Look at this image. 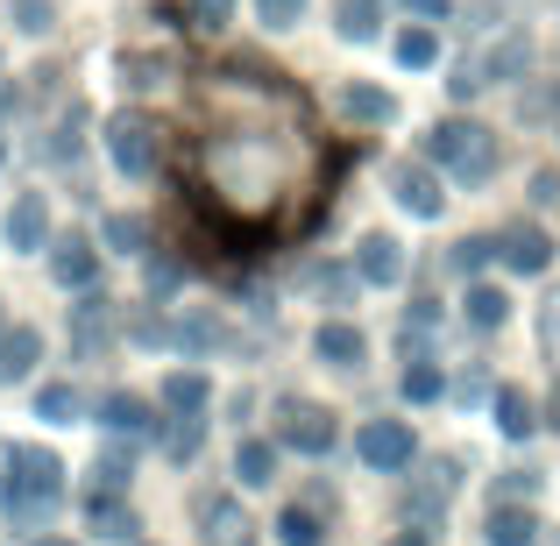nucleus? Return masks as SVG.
<instances>
[{"instance_id": "1", "label": "nucleus", "mask_w": 560, "mask_h": 546, "mask_svg": "<svg viewBox=\"0 0 560 546\" xmlns=\"http://www.w3.org/2000/svg\"><path fill=\"white\" fill-rule=\"evenodd\" d=\"M206 136H199V191L228 228L277 234L305 220L319 191L313 107L277 71H213L206 79Z\"/></svg>"}, {"instance_id": "2", "label": "nucleus", "mask_w": 560, "mask_h": 546, "mask_svg": "<svg viewBox=\"0 0 560 546\" xmlns=\"http://www.w3.org/2000/svg\"><path fill=\"white\" fill-rule=\"evenodd\" d=\"M425 164L462 178V185H482L497 171V136L482 121H440L433 136H425Z\"/></svg>"}, {"instance_id": "3", "label": "nucleus", "mask_w": 560, "mask_h": 546, "mask_svg": "<svg viewBox=\"0 0 560 546\" xmlns=\"http://www.w3.org/2000/svg\"><path fill=\"white\" fill-rule=\"evenodd\" d=\"M65 504V462L43 448H14V483H8V511L22 525H43Z\"/></svg>"}, {"instance_id": "4", "label": "nucleus", "mask_w": 560, "mask_h": 546, "mask_svg": "<svg viewBox=\"0 0 560 546\" xmlns=\"http://www.w3.org/2000/svg\"><path fill=\"white\" fill-rule=\"evenodd\" d=\"M100 142H107V156L128 171V178H150L156 171V121L150 114H114Z\"/></svg>"}, {"instance_id": "5", "label": "nucleus", "mask_w": 560, "mask_h": 546, "mask_svg": "<svg viewBox=\"0 0 560 546\" xmlns=\"http://www.w3.org/2000/svg\"><path fill=\"white\" fill-rule=\"evenodd\" d=\"M277 440L299 448V454H327L334 448V419L319 405H305V397H284V405H277Z\"/></svg>"}, {"instance_id": "6", "label": "nucleus", "mask_w": 560, "mask_h": 546, "mask_svg": "<svg viewBox=\"0 0 560 546\" xmlns=\"http://www.w3.org/2000/svg\"><path fill=\"white\" fill-rule=\"evenodd\" d=\"M411 448H419V440H411L405 419H370V426L355 433V454H362L370 468H383V476H390V468H405Z\"/></svg>"}, {"instance_id": "7", "label": "nucleus", "mask_w": 560, "mask_h": 546, "mask_svg": "<svg viewBox=\"0 0 560 546\" xmlns=\"http://www.w3.org/2000/svg\"><path fill=\"white\" fill-rule=\"evenodd\" d=\"M191 519H199V546H242L248 539V519H242L234 497H199Z\"/></svg>"}, {"instance_id": "8", "label": "nucleus", "mask_w": 560, "mask_h": 546, "mask_svg": "<svg viewBox=\"0 0 560 546\" xmlns=\"http://www.w3.org/2000/svg\"><path fill=\"white\" fill-rule=\"evenodd\" d=\"M50 277H57L65 291H85V284L100 277V248L85 242V234H65V242L50 248Z\"/></svg>"}, {"instance_id": "9", "label": "nucleus", "mask_w": 560, "mask_h": 546, "mask_svg": "<svg viewBox=\"0 0 560 546\" xmlns=\"http://www.w3.org/2000/svg\"><path fill=\"white\" fill-rule=\"evenodd\" d=\"M100 426H107L114 440H156L150 405H142V397H128V391H107V397H100Z\"/></svg>"}, {"instance_id": "10", "label": "nucleus", "mask_w": 560, "mask_h": 546, "mask_svg": "<svg viewBox=\"0 0 560 546\" xmlns=\"http://www.w3.org/2000/svg\"><path fill=\"white\" fill-rule=\"evenodd\" d=\"M497 256H504V263H511L518 277H533V270H547V263H553V242H547V234L533 228V220H518V228H504V242H497Z\"/></svg>"}, {"instance_id": "11", "label": "nucleus", "mask_w": 560, "mask_h": 546, "mask_svg": "<svg viewBox=\"0 0 560 546\" xmlns=\"http://www.w3.org/2000/svg\"><path fill=\"white\" fill-rule=\"evenodd\" d=\"M355 270L370 277V284H397V277H405V242H397V234H362Z\"/></svg>"}, {"instance_id": "12", "label": "nucleus", "mask_w": 560, "mask_h": 546, "mask_svg": "<svg viewBox=\"0 0 560 546\" xmlns=\"http://www.w3.org/2000/svg\"><path fill=\"white\" fill-rule=\"evenodd\" d=\"M390 185H397V206H405V213H419V220H433L440 199H447V191H440V178H433V171H419V164H397Z\"/></svg>"}, {"instance_id": "13", "label": "nucleus", "mask_w": 560, "mask_h": 546, "mask_svg": "<svg viewBox=\"0 0 560 546\" xmlns=\"http://www.w3.org/2000/svg\"><path fill=\"white\" fill-rule=\"evenodd\" d=\"M447 497H454V462H433L425 468V483L405 497V511H411V525H433L440 511H447Z\"/></svg>"}, {"instance_id": "14", "label": "nucleus", "mask_w": 560, "mask_h": 546, "mask_svg": "<svg viewBox=\"0 0 560 546\" xmlns=\"http://www.w3.org/2000/svg\"><path fill=\"white\" fill-rule=\"evenodd\" d=\"M313 348H319V362H334V369H355L362 356H370L362 327H348V320H327V327L313 334Z\"/></svg>"}, {"instance_id": "15", "label": "nucleus", "mask_w": 560, "mask_h": 546, "mask_svg": "<svg viewBox=\"0 0 560 546\" xmlns=\"http://www.w3.org/2000/svg\"><path fill=\"white\" fill-rule=\"evenodd\" d=\"M533 533H539V519L525 504H497V497H490V525H482L490 546H533Z\"/></svg>"}, {"instance_id": "16", "label": "nucleus", "mask_w": 560, "mask_h": 546, "mask_svg": "<svg viewBox=\"0 0 560 546\" xmlns=\"http://www.w3.org/2000/svg\"><path fill=\"white\" fill-rule=\"evenodd\" d=\"M43 234H50V206H43V191H22L8 213V242L14 248H43Z\"/></svg>"}, {"instance_id": "17", "label": "nucleus", "mask_w": 560, "mask_h": 546, "mask_svg": "<svg viewBox=\"0 0 560 546\" xmlns=\"http://www.w3.org/2000/svg\"><path fill=\"white\" fill-rule=\"evenodd\" d=\"M36 356H43V334L36 327H8L0 334V383H22L28 369H36Z\"/></svg>"}, {"instance_id": "18", "label": "nucleus", "mask_w": 560, "mask_h": 546, "mask_svg": "<svg viewBox=\"0 0 560 546\" xmlns=\"http://www.w3.org/2000/svg\"><path fill=\"white\" fill-rule=\"evenodd\" d=\"M490 411H497V433H504V440H525V433H533V397H525L518 383H497Z\"/></svg>"}, {"instance_id": "19", "label": "nucleus", "mask_w": 560, "mask_h": 546, "mask_svg": "<svg viewBox=\"0 0 560 546\" xmlns=\"http://www.w3.org/2000/svg\"><path fill=\"white\" fill-rule=\"evenodd\" d=\"M525 65H533V43H525V36H504V43H490V50L476 57V79H518Z\"/></svg>"}, {"instance_id": "20", "label": "nucleus", "mask_w": 560, "mask_h": 546, "mask_svg": "<svg viewBox=\"0 0 560 546\" xmlns=\"http://www.w3.org/2000/svg\"><path fill=\"white\" fill-rule=\"evenodd\" d=\"M206 397H213V383H206L199 369H171L164 376V405L171 411H206Z\"/></svg>"}, {"instance_id": "21", "label": "nucleus", "mask_w": 560, "mask_h": 546, "mask_svg": "<svg viewBox=\"0 0 560 546\" xmlns=\"http://www.w3.org/2000/svg\"><path fill=\"white\" fill-rule=\"evenodd\" d=\"M234 476H242L248 490H262V483L277 476V448L270 440H242V448H234Z\"/></svg>"}, {"instance_id": "22", "label": "nucleus", "mask_w": 560, "mask_h": 546, "mask_svg": "<svg viewBox=\"0 0 560 546\" xmlns=\"http://www.w3.org/2000/svg\"><path fill=\"white\" fill-rule=\"evenodd\" d=\"M85 519H93L100 539H136V519H128L121 497H85Z\"/></svg>"}, {"instance_id": "23", "label": "nucleus", "mask_w": 560, "mask_h": 546, "mask_svg": "<svg viewBox=\"0 0 560 546\" xmlns=\"http://www.w3.org/2000/svg\"><path fill=\"white\" fill-rule=\"evenodd\" d=\"M341 114H355V121H390L397 114V100L390 93H376V85H341Z\"/></svg>"}, {"instance_id": "24", "label": "nucleus", "mask_w": 560, "mask_h": 546, "mask_svg": "<svg viewBox=\"0 0 560 546\" xmlns=\"http://www.w3.org/2000/svg\"><path fill=\"white\" fill-rule=\"evenodd\" d=\"M277 539H284V546H327V525H319L313 504H291L284 519H277Z\"/></svg>"}, {"instance_id": "25", "label": "nucleus", "mask_w": 560, "mask_h": 546, "mask_svg": "<svg viewBox=\"0 0 560 546\" xmlns=\"http://www.w3.org/2000/svg\"><path fill=\"white\" fill-rule=\"evenodd\" d=\"M504 320H511V299L497 284H476V291H468V327H476V334L504 327Z\"/></svg>"}, {"instance_id": "26", "label": "nucleus", "mask_w": 560, "mask_h": 546, "mask_svg": "<svg viewBox=\"0 0 560 546\" xmlns=\"http://www.w3.org/2000/svg\"><path fill=\"white\" fill-rule=\"evenodd\" d=\"M334 22H341L348 43H370L376 22H383V0H341V8H334Z\"/></svg>"}, {"instance_id": "27", "label": "nucleus", "mask_w": 560, "mask_h": 546, "mask_svg": "<svg viewBox=\"0 0 560 546\" xmlns=\"http://www.w3.org/2000/svg\"><path fill=\"white\" fill-rule=\"evenodd\" d=\"M36 419L71 426V419H79V391H71V383H43V391H36Z\"/></svg>"}, {"instance_id": "28", "label": "nucleus", "mask_w": 560, "mask_h": 546, "mask_svg": "<svg viewBox=\"0 0 560 546\" xmlns=\"http://www.w3.org/2000/svg\"><path fill=\"white\" fill-rule=\"evenodd\" d=\"M433 57H440V36H433V28H405V36H397V65L419 71V65H433Z\"/></svg>"}, {"instance_id": "29", "label": "nucleus", "mask_w": 560, "mask_h": 546, "mask_svg": "<svg viewBox=\"0 0 560 546\" xmlns=\"http://www.w3.org/2000/svg\"><path fill=\"white\" fill-rule=\"evenodd\" d=\"M79 142H85V114L71 107L65 121H57V136H50V164H71V156H79Z\"/></svg>"}, {"instance_id": "30", "label": "nucleus", "mask_w": 560, "mask_h": 546, "mask_svg": "<svg viewBox=\"0 0 560 546\" xmlns=\"http://www.w3.org/2000/svg\"><path fill=\"white\" fill-rule=\"evenodd\" d=\"M185 14H191V28H199V36H220V28H228V14H234V0H185Z\"/></svg>"}, {"instance_id": "31", "label": "nucleus", "mask_w": 560, "mask_h": 546, "mask_svg": "<svg viewBox=\"0 0 560 546\" xmlns=\"http://www.w3.org/2000/svg\"><path fill=\"white\" fill-rule=\"evenodd\" d=\"M199 433H206V426H199V411H178V426H171V440H164V448H171V462H191V454H199Z\"/></svg>"}, {"instance_id": "32", "label": "nucleus", "mask_w": 560, "mask_h": 546, "mask_svg": "<svg viewBox=\"0 0 560 546\" xmlns=\"http://www.w3.org/2000/svg\"><path fill=\"white\" fill-rule=\"evenodd\" d=\"M440 391H447V376H440V369L425 362V356L405 369V397H419V405H425V397H440Z\"/></svg>"}, {"instance_id": "33", "label": "nucleus", "mask_w": 560, "mask_h": 546, "mask_svg": "<svg viewBox=\"0 0 560 546\" xmlns=\"http://www.w3.org/2000/svg\"><path fill=\"white\" fill-rule=\"evenodd\" d=\"M128 490V454H107V462H93V497H121Z\"/></svg>"}, {"instance_id": "34", "label": "nucleus", "mask_w": 560, "mask_h": 546, "mask_svg": "<svg viewBox=\"0 0 560 546\" xmlns=\"http://www.w3.org/2000/svg\"><path fill=\"white\" fill-rule=\"evenodd\" d=\"M490 256H497V242H490V234H468V242H454V270H482Z\"/></svg>"}, {"instance_id": "35", "label": "nucleus", "mask_w": 560, "mask_h": 546, "mask_svg": "<svg viewBox=\"0 0 560 546\" xmlns=\"http://www.w3.org/2000/svg\"><path fill=\"white\" fill-rule=\"evenodd\" d=\"M533 490H539V476H533V468H511V476L497 483V504H525Z\"/></svg>"}, {"instance_id": "36", "label": "nucleus", "mask_w": 560, "mask_h": 546, "mask_svg": "<svg viewBox=\"0 0 560 546\" xmlns=\"http://www.w3.org/2000/svg\"><path fill=\"white\" fill-rule=\"evenodd\" d=\"M178 341H185V348H220V320H206V313H199V320H185Z\"/></svg>"}, {"instance_id": "37", "label": "nucleus", "mask_w": 560, "mask_h": 546, "mask_svg": "<svg viewBox=\"0 0 560 546\" xmlns=\"http://www.w3.org/2000/svg\"><path fill=\"white\" fill-rule=\"evenodd\" d=\"M256 14H262L270 28H291V22L305 14V0H256Z\"/></svg>"}, {"instance_id": "38", "label": "nucleus", "mask_w": 560, "mask_h": 546, "mask_svg": "<svg viewBox=\"0 0 560 546\" xmlns=\"http://www.w3.org/2000/svg\"><path fill=\"white\" fill-rule=\"evenodd\" d=\"M107 242H114V248H142V220H136V213H114V220H107Z\"/></svg>"}, {"instance_id": "39", "label": "nucleus", "mask_w": 560, "mask_h": 546, "mask_svg": "<svg viewBox=\"0 0 560 546\" xmlns=\"http://www.w3.org/2000/svg\"><path fill=\"white\" fill-rule=\"evenodd\" d=\"M539 341H547V356L560 362V291L547 299V313H539Z\"/></svg>"}, {"instance_id": "40", "label": "nucleus", "mask_w": 560, "mask_h": 546, "mask_svg": "<svg viewBox=\"0 0 560 546\" xmlns=\"http://www.w3.org/2000/svg\"><path fill=\"white\" fill-rule=\"evenodd\" d=\"M14 22H22L28 36H43V28H50V0H22V8H14Z\"/></svg>"}, {"instance_id": "41", "label": "nucleus", "mask_w": 560, "mask_h": 546, "mask_svg": "<svg viewBox=\"0 0 560 546\" xmlns=\"http://www.w3.org/2000/svg\"><path fill=\"white\" fill-rule=\"evenodd\" d=\"M397 8H411V14H425V22H440V14H447V0H397Z\"/></svg>"}, {"instance_id": "42", "label": "nucleus", "mask_w": 560, "mask_h": 546, "mask_svg": "<svg viewBox=\"0 0 560 546\" xmlns=\"http://www.w3.org/2000/svg\"><path fill=\"white\" fill-rule=\"evenodd\" d=\"M533 199H539V206L560 199V178H553V171H539V178H533Z\"/></svg>"}, {"instance_id": "43", "label": "nucleus", "mask_w": 560, "mask_h": 546, "mask_svg": "<svg viewBox=\"0 0 560 546\" xmlns=\"http://www.w3.org/2000/svg\"><path fill=\"white\" fill-rule=\"evenodd\" d=\"M8 483H14V448L0 440V504H8Z\"/></svg>"}, {"instance_id": "44", "label": "nucleus", "mask_w": 560, "mask_h": 546, "mask_svg": "<svg viewBox=\"0 0 560 546\" xmlns=\"http://www.w3.org/2000/svg\"><path fill=\"white\" fill-rule=\"evenodd\" d=\"M390 546H425V533H397V539H390Z\"/></svg>"}, {"instance_id": "45", "label": "nucleus", "mask_w": 560, "mask_h": 546, "mask_svg": "<svg viewBox=\"0 0 560 546\" xmlns=\"http://www.w3.org/2000/svg\"><path fill=\"white\" fill-rule=\"evenodd\" d=\"M36 546H79V539H36Z\"/></svg>"}, {"instance_id": "46", "label": "nucleus", "mask_w": 560, "mask_h": 546, "mask_svg": "<svg viewBox=\"0 0 560 546\" xmlns=\"http://www.w3.org/2000/svg\"><path fill=\"white\" fill-rule=\"evenodd\" d=\"M553 426H560V391H553Z\"/></svg>"}, {"instance_id": "47", "label": "nucleus", "mask_w": 560, "mask_h": 546, "mask_svg": "<svg viewBox=\"0 0 560 546\" xmlns=\"http://www.w3.org/2000/svg\"><path fill=\"white\" fill-rule=\"evenodd\" d=\"M0 156H8V150H0Z\"/></svg>"}]
</instances>
